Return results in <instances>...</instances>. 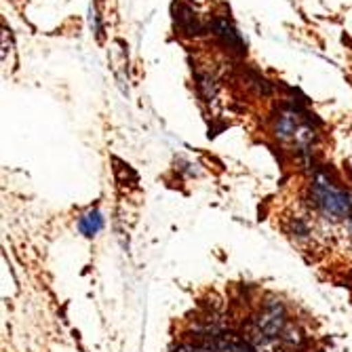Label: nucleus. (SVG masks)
I'll return each instance as SVG.
<instances>
[{"mask_svg": "<svg viewBox=\"0 0 352 352\" xmlns=\"http://www.w3.org/2000/svg\"><path fill=\"white\" fill-rule=\"evenodd\" d=\"M310 201L327 219H348L352 215V195L340 188L325 171H316L310 184Z\"/></svg>", "mask_w": 352, "mask_h": 352, "instance_id": "1", "label": "nucleus"}, {"mask_svg": "<svg viewBox=\"0 0 352 352\" xmlns=\"http://www.w3.org/2000/svg\"><path fill=\"white\" fill-rule=\"evenodd\" d=\"M287 327H289L287 310H285L283 302H278L276 298L266 300L264 306L260 308V312L253 318V329L268 340H278Z\"/></svg>", "mask_w": 352, "mask_h": 352, "instance_id": "2", "label": "nucleus"}, {"mask_svg": "<svg viewBox=\"0 0 352 352\" xmlns=\"http://www.w3.org/2000/svg\"><path fill=\"white\" fill-rule=\"evenodd\" d=\"M211 32L223 43V47H228L230 51H236V53H245V41L239 34V30L228 19L215 17L211 21Z\"/></svg>", "mask_w": 352, "mask_h": 352, "instance_id": "3", "label": "nucleus"}, {"mask_svg": "<svg viewBox=\"0 0 352 352\" xmlns=\"http://www.w3.org/2000/svg\"><path fill=\"white\" fill-rule=\"evenodd\" d=\"M175 25L179 28V32L184 36H201L203 34V23L197 17V13L179 5L175 7Z\"/></svg>", "mask_w": 352, "mask_h": 352, "instance_id": "4", "label": "nucleus"}, {"mask_svg": "<svg viewBox=\"0 0 352 352\" xmlns=\"http://www.w3.org/2000/svg\"><path fill=\"white\" fill-rule=\"evenodd\" d=\"M102 226H104V219H102V215H100L98 209L87 211V213L80 217V221H78V228H80V232H82L85 236L98 234V232L102 230Z\"/></svg>", "mask_w": 352, "mask_h": 352, "instance_id": "5", "label": "nucleus"}]
</instances>
